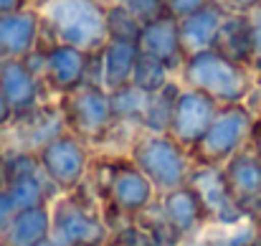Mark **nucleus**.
<instances>
[{
	"label": "nucleus",
	"instance_id": "f257e3e1",
	"mask_svg": "<svg viewBox=\"0 0 261 246\" xmlns=\"http://www.w3.org/2000/svg\"><path fill=\"white\" fill-rule=\"evenodd\" d=\"M87 183L101 203L109 229H117L119 224L145 213L158 201L155 185L132 163L129 155H96L89 167Z\"/></svg>",
	"mask_w": 261,
	"mask_h": 246
},
{
	"label": "nucleus",
	"instance_id": "f03ea898",
	"mask_svg": "<svg viewBox=\"0 0 261 246\" xmlns=\"http://www.w3.org/2000/svg\"><path fill=\"white\" fill-rule=\"evenodd\" d=\"M109 234L101 203L87 180L51 201V239L59 246H107Z\"/></svg>",
	"mask_w": 261,
	"mask_h": 246
},
{
	"label": "nucleus",
	"instance_id": "7ed1b4c3",
	"mask_svg": "<svg viewBox=\"0 0 261 246\" xmlns=\"http://www.w3.org/2000/svg\"><path fill=\"white\" fill-rule=\"evenodd\" d=\"M177 79L185 86H193L208 96H213L218 104H239L246 102L251 86H254V69L241 66L216 48H205L198 54H188Z\"/></svg>",
	"mask_w": 261,
	"mask_h": 246
},
{
	"label": "nucleus",
	"instance_id": "20e7f679",
	"mask_svg": "<svg viewBox=\"0 0 261 246\" xmlns=\"http://www.w3.org/2000/svg\"><path fill=\"white\" fill-rule=\"evenodd\" d=\"M38 10L43 18V43H69L94 51L107 41L101 0H48Z\"/></svg>",
	"mask_w": 261,
	"mask_h": 246
},
{
	"label": "nucleus",
	"instance_id": "39448f33",
	"mask_svg": "<svg viewBox=\"0 0 261 246\" xmlns=\"http://www.w3.org/2000/svg\"><path fill=\"white\" fill-rule=\"evenodd\" d=\"M127 155L150 178L158 195L173 190L177 185H185L193 170L190 150L182 147L170 132H163V135L140 132L135 142L129 145Z\"/></svg>",
	"mask_w": 261,
	"mask_h": 246
},
{
	"label": "nucleus",
	"instance_id": "423d86ee",
	"mask_svg": "<svg viewBox=\"0 0 261 246\" xmlns=\"http://www.w3.org/2000/svg\"><path fill=\"white\" fill-rule=\"evenodd\" d=\"M254 119L256 114L246 102L221 104L203 137L190 147L193 165H223L228 158H233L249 145Z\"/></svg>",
	"mask_w": 261,
	"mask_h": 246
},
{
	"label": "nucleus",
	"instance_id": "0eeeda50",
	"mask_svg": "<svg viewBox=\"0 0 261 246\" xmlns=\"http://www.w3.org/2000/svg\"><path fill=\"white\" fill-rule=\"evenodd\" d=\"M66 130L84 142H99L109 135L114 125L112 94L99 84H82L66 96H59Z\"/></svg>",
	"mask_w": 261,
	"mask_h": 246
},
{
	"label": "nucleus",
	"instance_id": "6e6552de",
	"mask_svg": "<svg viewBox=\"0 0 261 246\" xmlns=\"http://www.w3.org/2000/svg\"><path fill=\"white\" fill-rule=\"evenodd\" d=\"M91 160H94V155L89 150V142H84L82 137H76L69 130L56 135L38 150L41 170L59 193L76 190L89 178Z\"/></svg>",
	"mask_w": 261,
	"mask_h": 246
},
{
	"label": "nucleus",
	"instance_id": "1a4fd4ad",
	"mask_svg": "<svg viewBox=\"0 0 261 246\" xmlns=\"http://www.w3.org/2000/svg\"><path fill=\"white\" fill-rule=\"evenodd\" d=\"M188 183L200 195V201L208 211L211 226L228 229V226H236V224L246 221L244 208L233 201V195H231V190L223 180L221 165H193Z\"/></svg>",
	"mask_w": 261,
	"mask_h": 246
},
{
	"label": "nucleus",
	"instance_id": "9d476101",
	"mask_svg": "<svg viewBox=\"0 0 261 246\" xmlns=\"http://www.w3.org/2000/svg\"><path fill=\"white\" fill-rule=\"evenodd\" d=\"M46 89L56 96H66L89 82V51L69 43H43V74Z\"/></svg>",
	"mask_w": 261,
	"mask_h": 246
},
{
	"label": "nucleus",
	"instance_id": "9b49d317",
	"mask_svg": "<svg viewBox=\"0 0 261 246\" xmlns=\"http://www.w3.org/2000/svg\"><path fill=\"white\" fill-rule=\"evenodd\" d=\"M140 59V46L135 41L107 38L99 48L89 51V84H99L107 91L132 82L135 64Z\"/></svg>",
	"mask_w": 261,
	"mask_h": 246
},
{
	"label": "nucleus",
	"instance_id": "f8f14e48",
	"mask_svg": "<svg viewBox=\"0 0 261 246\" xmlns=\"http://www.w3.org/2000/svg\"><path fill=\"white\" fill-rule=\"evenodd\" d=\"M0 91L13 112V119H18L38 109L48 89L23 59H0Z\"/></svg>",
	"mask_w": 261,
	"mask_h": 246
},
{
	"label": "nucleus",
	"instance_id": "ddd939ff",
	"mask_svg": "<svg viewBox=\"0 0 261 246\" xmlns=\"http://www.w3.org/2000/svg\"><path fill=\"white\" fill-rule=\"evenodd\" d=\"M218 102L193 86L180 89L177 102H175V114H173V125H170V135L182 145V147H193L203 132L208 130V125L213 122L216 112H218Z\"/></svg>",
	"mask_w": 261,
	"mask_h": 246
},
{
	"label": "nucleus",
	"instance_id": "4468645a",
	"mask_svg": "<svg viewBox=\"0 0 261 246\" xmlns=\"http://www.w3.org/2000/svg\"><path fill=\"white\" fill-rule=\"evenodd\" d=\"M43 43V18L36 5L0 15V59H25Z\"/></svg>",
	"mask_w": 261,
	"mask_h": 246
},
{
	"label": "nucleus",
	"instance_id": "2eb2a0df",
	"mask_svg": "<svg viewBox=\"0 0 261 246\" xmlns=\"http://www.w3.org/2000/svg\"><path fill=\"white\" fill-rule=\"evenodd\" d=\"M155 203H158V211L163 213V218L182 239L198 236V234H203L205 226H211L208 211H205L200 195L195 193V188L190 183L177 185L168 193H160Z\"/></svg>",
	"mask_w": 261,
	"mask_h": 246
},
{
	"label": "nucleus",
	"instance_id": "dca6fc26",
	"mask_svg": "<svg viewBox=\"0 0 261 246\" xmlns=\"http://www.w3.org/2000/svg\"><path fill=\"white\" fill-rule=\"evenodd\" d=\"M137 46H140L142 54L163 61L177 77V71L185 61V51H182V43H180V23L173 15H163V18L142 26Z\"/></svg>",
	"mask_w": 261,
	"mask_h": 246
},
{
	"label": "nucleus",
	"instance_id": "f3484780",
	"mask_svg": "<svg viewBox=\"0 0 261 246\" xmlns=\"http://www.w3.org/2000/svg\"><path fill=\"white\" fill-rule=\"evenodd\" d=\"M221 170H223V180H226L233 201L244 208V213L249 218V211L261 198V160L249 147H244L221 165Z\"/></svg>",
	"mask_w": 261,
	"mask_h": 246
},
{
	"label": "nucleus",
	"instance_id": "a211bd4d",
	"mask_svg": "<svg viewBox=\"0 0 261 246\" xmlns=\"http://www.w3.org/2000/svg\"><path fill=\"white\" fill-rule=\"evenodd\" d=\"M213 48L223 54L226 59L241 64V66H254L256 61V48H254V36H251V23L246 13H226Z\"/></svg>",
	"mask_w": 261,
	"mask_h": 246
},
{
	"label": "nucleus",
	"instance_id": "6ab92c4d",
	"mask_svg": "<svg viewBox=\"0 0 261 246\" xmlns=\"http://www.w3.org/2000/svg\"><path fill=\"white\" fill-rule=\"evenodd\" d=\"M226 8L213 0L208 8L177 20L180 23V43H182V51L185 56L188 54H198V51H205V48H213L216 43V36H218V28L226 18Z\"/></svg>",
	"mask_w": 261,
	"mask_h": 246
},
{
	"label": "nucleus",
	"instance_id": "aec40b11",
	"mask_svg": "<svg viewBox=\"0 0 261 246\" xmlns=\"http://www.w3.org/2000/svg\"><path fill=\"white\" fill-rule=\"evenodd\" d=\"M51 239V203L15 211L10 226L5 229L3 246H36Z\"/></svg>",
	"mask_w": 261,
	"mask_h": 246
},
{
	"label": "nucleus",
	"instance_id": "412c9836",
	"mask_svg": "<svg viewBox=\"0 0 261 246\" xmlns=\"http://www.w3.org/2000/svg\"><path fill=\"white\" fill-rule=\"evenodd\" d=\"M180 89H182V82L177 77H173L163 89H158V91H152L147 96V107H145L142 119H140V130L142 132H155V135L170 132L175 102H177Z\"/></svg>",
	"mask_w": 261,
	"mask_h": 246
},
{
	"label": "nucleus",
	"instance_id": "4be33fe9",
	"mask_svg": "<svg viewBox=\"0 0 261 246\" xmlns=\"http://www.w3.org/2000/svg\"><path fill=\"white\" fill-rule=\"evenodd\" d=\"M5 193L10 195V201H13V206H15L18 211L51 203V201L59 195V190L51 185V180L43 175V170L10 178L8 185H5Z\"/></svg>",
	"mask_w": 261,
	"mask_h": 246
},
{
	"label": "nucleus",
	"instance_id": "5701e85b",
	"mask_svg": "<svg viewBox=\"0 0 261 246\" xmlns=\"http://www.w3.org/2000/svg\"><path fill=\"white\" fill-rule=\"evenodd\" d=\"M112 94V109H114V119L117 122H137L142 119V112L147 107V91L137 89L135 84H127V86H119Z\"/></svg>",
	"mask_w": 261,
	"mask_h": 246
},
{
	"label": "nucleus",
	"instance_id": "b1692460",
	"mask_svg": "<svg viewBox=\"0 0 261 246\" xmlns=\"http://www.w3.org/2000/svg\"><path fill=\"white\" fill-rule=\"evenodd\" d=\"M104 28H107V38L114 41H135L140 38L142 26L137 23V18L119 3H107L104 5Z\"/></svg>",
	"mask_w": 261,
	"mask_h": 246
},
{
	"label": "nucleus",
	"instance_id": "393cba45",
	"mask_svg": "<svg viewBox=\"0 0 261 246\" xmlns=\"http://www.w3.org/2000/svg\"><path fill=\"white\" fill-rule=\"evenodd\" d=\"M173 77L175 74L163 61H158V59H152V56H147V54L140 51V59L135 64V74H132V82L129 84H135L137 89H142L147 94H152V91L163 89Z\"/></svg>",
	"mask_w": 261,
	"mask_h": 246
},
{
	"label": "nucleus",
	"instance_id": "a878e982",
	"mask_svg": "<svg viewBox=\"0 0 261 246\" xmlns=\"http://www.w3.org/2000/svg\"><path fill=\"white\" fill-rule=\"evenodd\" d=\"M107 246H155V239L140 218H129L112 229Z\"/></svg>",
	"mask_w": 261,
	"mask_h": 246
},
{
	"label": "nucleus",
	"instance_id": "bb28decb",
	"mask_svg": "<svg viewBox=\"0 0 261 246\" xmlns=\"http://www.w3.org/2000/svg\"><path fill=\"white\" fill-rule=\"evenodd\" d=\"M256 229H259V224L246 218V221H241L236 226L221 229L216 236H208V241H211V246H249V241L256 234Z\"/></svg>",
	"mask_w": 261,
	"mask_h": 246
},
{
	"label": "nucleus",
	"instance_id": "cd10ccee",
	"mask_svg": "<svg viewBox=\"0 0 261 246\" xmlns=\"http://www.w3.org/2000/svg\"><path fill=\"white\" fill-rule=\"evenodd\" d=\"M122 5L137 18L140 26H147V23H152V20L168 15L165 0H124Z\"/></svg>",
	"mask_w": 261,
	"mask_h": 246
},
{
	"label": "nucleus",
	"instance_id": "c85d7f7f",
	"mask_svg": "<svg viewBox=\"0 0 261 246\" xmlns=\"http://www.w3.org/2000/svg\"><path fill=\"white\" fill-rule=\"evenodd\" d=\"M211 3H213V0H165L168 15H173L175 20H182V18H188V15H193V13L208 8Z\"/></svg>",
	"mask_w": 261,
	"mask_h": 246
},
{
	"label": "nucleus",
	"instance_id": "c756f323",
	"mask_svg": "<svg viewBox=\"0 0 261 246\" xmlns=\"http://www.w3.org/2000/svg\"><path fill=\"white\" fill-rule=\"evenodd\" d=\"M15 206H13V201H10V195L5 193V190H0V239H3V234H5V229L10 226V221H13V216H15Z\"/></svg>",
	"mask_w": 261,
	"mask_h": 246
},
{
	"label": "nucleus",
	"instance_id": "7c9ffc66",
	"mask_svg": "<svg viewBox=\"0 0 261 246\" xmlns=\"http://www.w3.org/2000/svg\"><path fill=\"white\" fill-rule=\"evenodd\" d=\"M246 15H249V23H251V36H254L256 56H261V3H256L254 8H249Z\"/></svg>",
	"mask_w": 261,
	"mask_h": 246
},
{
	"label": "nucleus",
	"instance_id": "2f4dec72",
	"mask_svg": "<svg viewBox=\"0 0 261 246\" xmlns=\"http://www.w3.org/2000/svg\"><path fill=\"white\" fill-rule=\"evenodd\" d=\"M246 147L261 160V117L254 119V127H251V135H249V145Z\"/></svg>",
	"mask_w": 261,
	"mask_h": 246
},
{
	"label": "nucleus",
	"instance_id": "473e14b6",
	"mask_svg": "<svg viewBox=\"0 0 261 246\" xmlns=\"http://www.w3.org/2000/svg\"><path fill=\"white\" fill-rule=\"evenodd\" d=\"M228 13H246L249 8H254L259 0H218Z\"/></svg>",
	"mask_w": 261,
	"mask_h": 246
},
{
	"label": "nucleus",
	"instance_id": "72a5a7b5",
	"mask_svg": "<svg viewBox=\"0 0 261 246\" xmlns=\"http://www.w3.org/2000/svg\"><path fill=\"white\" fill-rule=\"evenodd\" d=\"M28 5H31V0H0V15L23 10V8H28Z\"/></svg>",
	"mask_w": 261,
	"mask_h": 246
},
{
	"label": "nucleus",
	"instance_id": "f704fd0d",
	"mask_svg": "<svg viewBox=\"0 0 261 246\" xmlns=\"http://www.w3.org/2000/svg\"><path fill=\"white\" fill-rule=\"evenodd\" d=\"M10 122H13V112H10V107H8L3 91H0V130H5Z\"/></svg>",
	"mask_w": 261,
	"mask_h": 246
},
{
	"label": "nucleus",
	"instance_id": "c9c22d12",
	"mask_svg": "<svg viewBox=\"0 0 261 246\" xmlns=\"http://www.w3.org/2000/svg\"><path fill=\"white\" fill-rule=\"evenodd\" d=\"M180 246H211V241H208V236L198 234V236H188V239H185Z\"/></svg>",
	"mask_w": 261,
	"mask_h": 246
},
{
	"label": "nucleus",
	"instance_id": "e433bc0d",
	"mask_svg": "<svg viewBox=\"0 0 261 246\" xmlns=\"http://www.w3.org/2000/svg\"><path fill=\"white\" fill-rule=\"evenodd\" d=\"M249 246H261V226L256 229V234H254V239L249 241Z\"/></svg>",
	"mask_w": 261,
	"mask_h": 246
},
{
	"label": "nucleus",
	"instance_id": "4c0bfd02",
	"mask_svg": "<svg viewBox=\"0 0 261 246\" xmlns=\"http://www.w3.org/2000/svg\"><path fill=\"white\" fill-rule=\"evenodd\" d=\"M8 185V178H5V170H3V163H0V190H5Z\"/></svg>",
	"mask_w": 261,
	"mask_h": 246
},
{
	"label": "nucleus",
	"instance_id": "58836bf2",
	"mask_svg": "<svg viewBox=\"0 0 261 246\" xmlns=\"http://www.w3.org/2000/svg\"><path fill=\"white\" fill-rule=\"evenodd\" d=\"M251 69H254V74H256V77H261V56H256V61H254V66H251Z\"/></svg>",
	"mask_w": 261,
	"mask_h": 246
},
{
	"label": "nucleus",
	"instance_id": "ea45409f",
	"mask_svg": "<svg viewBox=\"0 0 261 246\" xmlns=\"http://www.w3.org/2000/svg\"><path fill=\"white\" fill-rule=\"evenodd\" d=\"M36 246H59L54 239H46V241H41V244H36Z\"/></svg>",
	"mask_w": 261,
	"mask_h": 246
},
{
	"label": "nucleus",
	"instance_id": "a19ab883",
	"mask_svg": "<svg viewBox=\"0 0 261 246\" xmlns=\"http://www.w3.org/2000/svg\"><path fill=\"white\" fill-rule=\"evenodd\" d=\"M43 3H48V0H31V5H36V8H38V5H43Z\"/></svg>",
	"mask_w": 261,
	"mask_h": 246
},
{
	"label": "nucleus",
	"instance_id": "79ce46f5",
	"mask_svg": "<svg viewBox=\"0 0 261 246\" xmlns=\"http://www.w3.org/2000/svg\"><path fill=\"white\" fill-rule=\"evenodd\" d=\"M101 3H104V5H107V3H119V5H122L124 0H101Z\"/></svg>",
	"mask_w": 261,
	"mask_h": 246
},
{
	"label": "nucleus",
	"instance_id": "37998d69",
	"mask_svg": "<svg viewBox=\"0 0 261 246\" xmlns=\"http://www.w3.org/2000/svg\"><path fill=\"white\" fill-rule=\"evenodd\" d=\"M0 246H3V244H0Z\"/></svg>",
	"mask_w": 261,
	"mask_h": 246
},
{
	"label": "nucleus",
	"instance_id": "c03bdc74",
	"mask_svg": "<svg viewBox=\"0 0 261 246\" xmlns=\"http://www.w3.org/2000/svg\"><path fill=\"white\" fill-rule=\"evenodd\" d=\"M259 3H261V0H259Z\"/></svg>",
	"mask_w": 261,
	"mask_h": 246
},
{
	"label": "nucleus",
	"instance_id": "a18cd8bd",
	"mask_svg": "<svg viewBox=\"0 0 261 246\" xmlns=\"http://www.w3.org/2000/svg\"><path fill=\"white\" fill-rule=\"evenodd\" d=\"M259 226H261V224H259Z\"/></svg>",
	"mask_w": 261,
	"mask_h": 246
}]
</instances>
